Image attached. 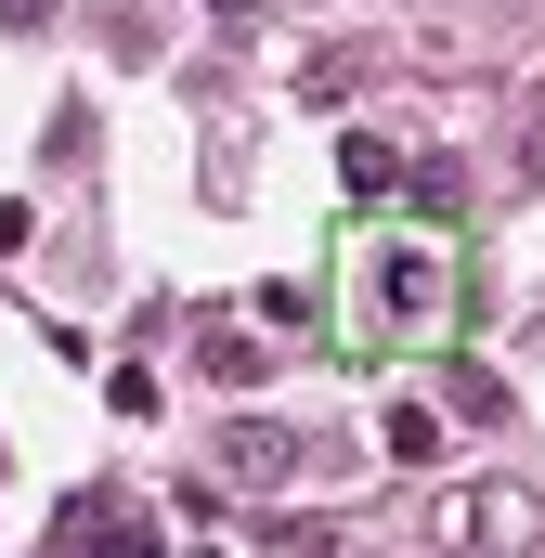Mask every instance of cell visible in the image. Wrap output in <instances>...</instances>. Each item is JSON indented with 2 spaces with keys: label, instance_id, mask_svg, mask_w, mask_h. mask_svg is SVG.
<instances>
[{
  "label": "cell",
  "instance_id": "cell-6",
  "mask_svg": "<svg viewBox=\"0 0 545 558\" xmlns=\"http://www.w3.org/2000/svg\"><path fill=\"white\" fill-rule=\"evenodd\" d=\"M441 403H455V416H507V377H494V364H468V351H441Z\"/></svg>",
  "mask_w": 545,
  "mask_h": 558
},
{
  "label": "cell",
  "instance_id": "cell-12",
  "mask_svg": "<svg viewBox=\"0 0 545 558\" xmlns=\"http://www.w3.org/2000/svg\"><path fill=\"white\" fill-rule=\"evenodd\" d=\"M533 169H545V131H533Z\"/></svg>",
  "mask_w": 545,
  "mask_h": 558
},
{
  "label": "cell",
  "instance_id": "cell-2",
  "mask_svg": "<svg viewBox=\"0 0 545 558\" xmlns=\"http://www.w3.org/2000/svg\"><path fill=\"white\" fill-rule=\"evenodd\" d=\"M441 558H533V533H545V507L520 494V481H468V494H441Z\"/></svg>",
  "mask_w": 545,
  "mask_h": 558
},
{
  "label": "cell",
  "instance_id": "cell-8",
  "mask_svg": "<svg viewBox=\"0 0 545 558\" xmlns=\"http://www.w3.org/2000/svg\"><path fill=\"white\" fill-rule=\"evenodd\" d=\"M234 468H247V481H286V468H299V441H286V428H234Z\"/></svg>",
  "mask_w": 545,
  "mask_h": 558
},
{
  "label": "cell",
  "instance_id": "cell-11",
  "mask_svg": "<svg viewBox=\"0 0 545 558\" xmlns=\"http://www.w3.org/2000/svg\"><path fill=\"white\" fill-rule=\"evenodd\" d=\"M208 13H234V26H247V13H272V0H208Z\"/></svg>",
  "mask_w": 545,
  "mask_h": 558
},
{
  "label": "cell",
  "instance_id": "cell-4",
  "mask_svg": "<svg viewBox=\"0 0 545 558\" xmlns=\"http://www.w3.org/2000/svg\"><path fill=\"white\" fill-rule=\"evenodd\" d=\"M338 195H351V208H377V195H403V143L351 131V143H338Z\"/></svg>",
  "mask_w": 545,
  "mask_h": 558
},
{
  "label": "cell",
  "instance_id": "cell-3",
  "mask_svg": "<svg viewBox=\"0 0 545 558\" xmlns=\"http://www.w3.org/2000/svg\"><path fill=\"white\" fill-rule=\"evenodd\" d=\"M39 558H156V533H143L118 494H65V520L39 533Z\"/></svg>",
  "mask_w": 545,
  "mask_h": 558
},
{
  "label": "cell",
  "instance_id": "cell-1",
  "mask_svg": "<svg viewBox=\"0 0 545 558\" xmlns=\"http://www.w3.org/2000/svg\"><path fill=\"white\" fill-rule=\"evenodd\" d=\"M481 325V247L468 221H364L338 234V274H325V338L351 364H441L468 351Z\"/></svg>",
  "mask_w": 545,
  "mask_h": 558
},
{
  "label": "cell",
  "instance_id": "cell-9",
  "mask_svg": "<svg viewBox=\"0 0 545 558\" xmlns=\"http://www.w3.org/2000/svg\"><path fill=\"white\" fill-rule=\"evenodd\" d=\"M105 403H118V416H143V428H156V377H143V364H105Z\"/></svg>",
  "mask_w": 545,
  "mask_h": 558
},
{
  "label": "cell",
  "instance_id": "cell-5",
  "mask_svg": "<svg viewBox=\"0 0 545 558\" xmlns=\"http://www.w3.org/2000/svg\"><path fill=\"white\" fill-rule=\"evenodd\" d=\"M403 208H415V221H468V169H455V156H415V169H403Z\"/></svg>",
  "mask_w": 545,
  "mask_h": 558
},
{
  "label": "cell",
  "instance_id": "cell-10",
  "mask_svg": "<svg viewBox=\"0 0 545 558\" xmlns=\"http://www.w3.org/2000/svg\"><path fill=\"white\" fill-rule=\"evenodd\" d=\"M39 13H52V0H0V26H39Z\"/></svg>",
  "mask_w": 545,
  "mask_h": 558
},
{
  "label": "cell",
  "instance_id": "cell-7",
  "mask_svg": "<svg viewBox=\"0 0 545 558\" xmlns=\"http://www.w3.org/2000/svg\"><path fill=\"white\" fill-rule=\"evenodd\" d=\"M377 428H390V454H403V468H428V454H441V416H428L415 390H403V403H390V416H377Z\"/></svg>",
  "mask_w": 545,
  "mask_h": 558
}]
</instances>
